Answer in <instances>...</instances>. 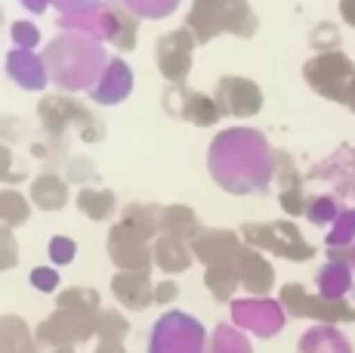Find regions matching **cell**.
<instances>
[{
    "label": "cell",
    "mask_w": 355,
    "mask_h": 353,
    "mask_svg": "<svg viewBox=\"0 0 355 353\" xmlns=\"http://www.w3.org/2000/svg\"><path fill=\"white\" fill-rule=\"evenodd\" d=\"M210 331L201 325V319L182 310H167L155 319L148 331L146 353H204L207 350Z\"/></svg>",
    "instance_id": "6da1fadb"
},
{
    "label": "cell",
    "mask_w": 355,
    "mask_h": 353,
    "mask_svg": "<svg viewBox=\"0 0 355 353\" xmlns=\"http://www.w3.org/2000/svg\"><path fill=\"white\" fill-rule=\"evenodd\" d=\"M102 310H78V307H56L44 322L34 329L40 347L50 350H74L96 338V319Z\"/></svg>",
    "instance_id": "7a4b0ae2"
},
{
    "label": "cell",
    "mask_w": 355,
    "mask_h": 353,
    "mask_svg": "<svg viewBox=\"0 0 355 353\" xmlns=\"http://www.w3.org/2000/svg\"><path fill=\"white\" fill-rule=\"evenodd\" d=\"M241 239L257 251H269L275 257L284 261H297L306 263L315 257V248L303 239L297 227L291 220H275V223H244L241 227Z\"/></svg>",
    "instance_id": "3957f363"
},
{
    "label": "cell",
    "mask_w": 355,
    "mask_h": 353,
    "mask_svg": "<svg viewBox=\"0 0 355 353\" xmlns=\"http://www.w3.org/2000/svg\"><path fill=\"white\" fill-rule=\"evenodd\" d=\"M278 301L293 319H312V322H327V325H352L355 322V307L346 301H327L322 295H312L306 285L288 282L278 291Z\"/></svg>",
    "instance_id": "277c9868"
},
{
    "label": "cell",
    "mask_w": 355,
    "mask_h": 353,
    "mask_svg": "<svg viewBox=\"0 0 355 353\" xmlns=\"http://www.w3.org/2000/svg\"><path fill=\"white\" fill-rule=\"evenodd\" d=\"M306 81H309L322 97L355 108V65L346 56H340V53H324V56L306 63Z\"/></svg>",
    "instance_id": "5b68a950"
},
{
    "label": "cell",
    "mask_w": 355,
    "mask_h": 353,
    "mask_svg": "<svg viewBox=\"0 0 355 353\" xmlns=\"http://www.w3.org/2000/svg\"><path fill=\"white\" fill-rule=\"evenodd\" d=\"M229 313H232V325H238L241 331L257 338H275L284 331V322H288V310L282 307V301H272V297H235L229 304Z\"/></svg>",
    "instance_id": "8992f818"
},
{
    "label": "cell",
    "mask_w": 355,
    "mask_h": 353,
    "mask_svg": "<svg viewBox=\"0 0 355 353\" xmlns=\"http://www.w3.org/2000/svg\"><path fill=\"white\" fill-rule=\"evenodd\" d=\"M108 257L121 273H152L155 251L127 223H114L108 233Z\"/></svg>",
    "instance_id": "52a82bcc"
},
{
    "label": "cell",
    "mask_w": 355,
    "mask_h": 353,
    "mask_svg": "<svg viewBox=\"0 0 355 353\" xmlns=\"http://www.w3.org/2000/svg\"><path fill=\"white\" fill-rule=\"evenodd\" d=\"M352 263L349 251H327V261L315 273V291L327 301H346V295L352 291Z\"/></svg>",
    "instance_id": "ba28073f"
},
{
    "label": "cell",
    "mask_w": 355,
    "mask_h": 353,
    "mask_svg": "<svg viewBox=\"0 0 355 353\" xmlns=\"http://www.w3.org/2000/svg\"><path fill=\"white\" fill-rule=\"evenodd\" d=\"M241 239L232 229H201V236L192 242V254L204 267H214V263H232L241 257Z\"/></svg>",
    "instance_id": "9c48e42d"
},
{
    "label": "cell",
    "mask_w": 355,
    "mask_h": 353,
    "mask_svg": "<svg viewBox=\"0 0 355 353\" xmlns=\"http://www.w3.org/2000/svg\"><path fill=\"white\" fill-rule=\"evenodd\" d=\"M238 273H241V285L248 288V295L254 297H269L272 285H275V270L263 257V251L244 245L241 257H238Z\"/></svg>",
    "instance_id": "30bf717a"
},
{
    "label": "cell",
    "mask_w": 355,
    "mask_h": 353,
    "mask_svg": "<svg viewBox=\"0 0 355 353\" xmlns=\"http://www.w3.org/2000/svg\"><path fill=\"white\" fill-rule=\"evenodd\" d=\"M112 295L121 307L127 310H146L155 304V282L148 273H114L112 279Z\"/></svg>",
    "instance_id": "8fae6325"
},
{
    "label": "cell",
    "mask_w": 355,
    "mask_h": 353,
    "mask_svg": "<svg viewBox=\"0 0 355 353\" xmlns=\"http://www.w3.org/2000/svg\"><path fill=\"white\" fill-rule=\"evenodd\" d=\"M195 40L189 38V31H173V35L161 38V50H158V63L164 69V78L182 84L189 74V53H192Z\"/></svg>",
    "instance_id": "7c38bea8"
},
{
    "label": "cell",
    "mask_w": 355,
    "mask_h": 353,
    "mask_svg": "<svg viewBox=\"0 0 355 353\" xmlns=\"http://www.w3.org/2000/svg\"><path fill=\"white\" fill-rule=\"evenodd\" d=\"M220 93V108L229 115H254L259 106H263V97H259V87L250 84V81L241 78H226L216 87Z\"/></svg>",
    "instance_id": "4fadbf2b"
},
{
    "label": "cell",
    "mask_w": 355,
    "mask_h": 353,
    "mask_svg": "<svg viewBox=\"0 0 355 353\" xmlns=\"http://www.w3.org/2000/svg\"><path fill=\"white\" fill-rule=\"evenodd\" d=\"M297 353H355V350L352 341L346 338V331H340V325L315 322L309 331L300 335Z\"/></svg>",
    "instance_id": "5bb4252c"
},
{
    "label": "cell",
    "mask_w": 355,
    "mask_h": 353,
    "mask_svg": "<svg viewBox=\"0 0 355 353\" xmlns=\"http://www.w3.org/2000/svg\"><path fill=\"white\" fill-rule=\"evenodd\" d=\"M152 251H155V267L164 270L167 276L186 273V270L192 267V261H195L192 245L182 242V239H176V236H158Z\"/></svg>",
    "instance_id": "9a60e30c"
},
{
    "label": "cell",
    "mask_w": 355,
    "mask_h": 353,
    "mask_svg": "<svg viewBox=\"0 0 355 353\" xmlns=\"http://www.w3.org/2000/svg\"><path fill=\"white\" fill-rule=\"evenodd\" d=\"M0 353H40L37 335L19 316L0 319Z\"/></svg>",
    "instance_id": "2e32d148"
},
{
    "label": "cell",
    "mask_w": 355,
    "mask_h": 353,
    "mask_svg": "<svg viewBox=\"0 0 355 353\" xmlns=\"http://www.w3.org/2000/svg\"><path fill=\"white\" fill-rule=\"evenodd\" d=\"M204 285H207V291L214 295V301L232 304V301H235L238 285H241L238 261H232V263H214V267H207V273H204Z\"/></svg>",
    "instance_id": "e0dca14e"
},
{
    "label": "cell",
    "mask_w": 355,
    "mask_h": 353,
    "mask_svg": "<svg viewBox=\"0 0 355 353\" xmlns=\"http://www.w3.org/2000/svg\"><path fill=\"white\" fill-rule=\"evenodd\" d=\"M161 233L164 236H176V239H182V242L192 245L198 236H201V223H198L192 208L170 205V208H164V214H161Z\"/></svg>",
    "instance_id": "ac0fdd59"
},
{
    "label": "cell",
    "mask_w": 355,
    "mask_h": 353,
    "mask_svg": "<svg viewBox=\"0 0 355 353\" xmlns=\"http://www.w3.org/2000/svg\"><path fill=\"white\" fill-rule=\"evenodd\" d=\"M204 353H254V344H250V335L241 331L232 322H220L214 325L207 338V350Z\"/></svg>",
    "instance_id": "d6986e66"
},
{
    "label": "cell",
    "mask_w": 355,
    "mask_h": 353,
    "mask_svg": "<svg viewBox=\"0 0 355 353\" xmlns=\"http://www.w3.org/2000/svg\"><path fill=\"white\" fill-rule=\"evenodd\" d=\"M161 214H164V208H158V205H127L121 223H127L136 236H142V239L148 242V239H158Z\"/></svg>",
    "instance_id": "ffe728a7"
},
{
    "label": "cell",
    "mask_w": 355,
    "mask_h": 353,
    "mask_svg": "<svg viewBox=\"0 0 355 353\" xmlns=\"http://www.w3.org/2000/svg\"><path fill=\"white\" fill-rule=\"evenodd\" d=\"M31 199L40 211H59V208H65V202H68V186L56 174H44L34 180Z\"/></svg>",
    "instance_id": "44dd1931"
},
{
    "label": "cell",
    "mask_w": 355,
    "mask_h": 353,
    "mask_svg": "<svg viewBox=\"0 0 355 353\" xmlns=\"http://www.w3.org/2000/svg\"><path fill=\"white\" fill-rule=\"evenodd\" d=\"M114 192L112 189H80L78 195V208L84 211L90 220H108V217L114 214Z\"/></svg>",
    "instance_id": "7402d4cb"
},
{
    "label": "cell",
    "mask_w": 355,
    "mask_h": 353,
    "mask_svg": "<svg viewBox=\"0 0 355 353\" xmlns=\"http://www.w3.org/2000/svg\"><path fill=\"white\" fill-rule=\"evenodd\" d=\"M355 245V208H343L331 223V233L324 239V251H349Z\"/></svg>",
    "instance_id": "603a6c76"
},
{
    "label": "cell",
    "mask_w": 355,
    "mask_h": 353,
    "mask_svg": "<svg viewBox=\"0 0 355 353\" xmlns=\"http://www.w3.org/2000/svg\"><path fill=\"white\" fill-rule=\"evenodd\" d=\"M130 335V322L124 313L114 307H102V313L96 319V338L99 341H112V344H124V338Z\"/></svg>",
    "instance_id": "cb8c5ba5"
},
{
    "label": "cell",
    "mask_w": 355,
    "mask_h": 353,
    "mask_svg": "<svg viewBox=\"0 0 355 353\" xmlns=\"http://www.w3.org/2000/svg\"><path fill=\"white\" fill-rule=\"evenodd\" d=\"M180 115H186L192 124H214V121H220V115H223V108L220 103H214L210 97H201V93H186V106H182V112Z\"/></svg>",
    "instance_id": "d4e9b609"
},
{
    "label": "cell",
    "mask_w": 355,
    "mask_h": 353,
    "mask_svg": "<svg viewBox=\"0 0 355 353\" xmlns=\"http://www.w3.org/2000/svg\"><path fill=\"white\" fill-rule=\"evenodd\" d=\"M130 84H133L130 69L118 59V63H112V81L105 87H96V99L99 103H118L130 93Z\"/></svg>",
    "instance_id": "484cf974"
},
{
    "label": "cell",
    "mask_w": 355,
    "mask_h": 353,
    "mask_svg": "<svg viewBox=\"0 0 355 353\" xmlns=\"http://www.w3.org/2000/svg\"><path fill=\"white\" fill-rule=\"evenodd\" d=\"M56 307H78V310H102V297L96 288H87V285H74L56 295Z\"/></svg>",
    "instance_id": "4316f807"
},
{
    "label": "cell",
    "mask_w": 355,
    "mask_h": 353,
    "mask_svg": "<svg viewBox=\"0 0 355 353\" xmlns=\"http://www.w3.org/2000/svg\"><path fill=\"white\" fill-rule=\"evenodd\" d=\"M31 208L28 202L22 199L19 192H12V189H6L3 195H0V217H3V227H22L25 220H28Z\"/></svg>",
    "instance_id": "83f0119b"
},
{
    "label": "cell",
    "mask_w": 355,
    "mask_h": 353,
    "mask_svg": "<svg viewBox=\"0 0 355 353\" xmlns=\"http://www.w3.org/2000/svg\"><path fill=\"white\" fill-rule=\"evenodd\" d=\"M340 211H343V208L337 205L334 195H315V199H309V205H306V220L315 223V227H331L340 217Z\"/></svg>",
    "instance_id": "f1b7e54d"
},
{
    "label": "cell",
    "mask_w": 355,
    "mask_h": 353,
    "mask_svg": "<svg viewBox=\"0 0 355 353\" xmlns=\"http://www.w3.org/2000/svg\"><path fill=\"white\" fill-rule=\"evenodd\" d=\"M46 254H50V261L56 267H65V263H71L78 257V242L68 239V236H53L50 245H46Z\"/></svg>",
    "instance_id": "f546056e"
},
{
    "label": "cell",
    "mask_w": 355,
    "mask_h": 353,
    "mask_svg": "<svg viewBox=\"0 0 355 353\" xmlns=\"http://www.w3.org/2000/svg\"><path fill=\"white\" fill-rule=\"evenodd\" d=\"M278 205H282V211L288 217H300V214H306L309 199L303 195V186H288L278 192Z\"/></svg>",
    "instance_id": "4dcf8cb0"
},
{
    "label": "cell",
    "mask_w": 355,
    "mask_h": 353,
    "mask_svg": "<svg viewBox=\"0 0 355 353\" xmlns=\"http://www.w3.org/2000/svg\"><path fill=\"white\" fill-rule=\"evenodd\" d=\"M28 279H31L34 288L44 291V295H50V291H56V288H59V273H56L53 267H34Z\"/></svg>",
    "instance_id": "1f68e13d"
},
{
    "label": "cell",
    "mask_w": 355,
    "mask_h": 353,
    "mask_svg": "<svg viewBox=\"0 0 355 353\" xmlns=\"http://www.w3.org/2000/svg\"><path fill=\"white\" fill-rule=\"evenodd\" d=\"M16 267V242H12L10 227L0 229V270H12Z\"/></svg>",
    "instance_id": "d6a6232c"
},
{
    "label": "cell",
    "mask_w": 355,
    "mask_h": 353,
    "mask_svg": "<svg viewBox=\"0 0 355 353\" xmlns=\"http://www.w3.org/2000/svg\"><path fill=\"white\" fill-rule=\"evenodd\" d=\"M176 297H180V285H176L173 279L155 285V304H158V307H167V304H173Z\"/></svg>",
    "instance_id": "836d02e7"
},
{
    "label": "cell",
    "mask_w": 355,
    "mask_h": 353,
    "mask_svg": "<svg viewBox=\"0 0 355 353\" xmlns=\"http://www.w3.org/2000/svg\"><path fill=\"white\" fill-rule=\"evenodd\" d=\"M12 38H16L19 47H25V50H28V47L37 44V28H31V25H25V22H16V25H12Z\"/></svg>",
    "instance_id": "e575fe53"
},
{
    "label": "cell",
    "mask_w": 355,
    "mask_h": 353,
    "mask_svg": "<svg viewBox=\"0 0 355 353\" xmlns=\"http://www.w3.org/2000/svg\"><path fill=\"white\" fill-rule=\"evenodd\" d=\"M322 40H327V47H337V31H334L331 25L315 28V31H312V47H318V50H322Z\"/></svg>",
    "instance_id": "d590c367"
},
{
    "label": "cell",
    "mask_w": 355,
    "mask_h": 353,
    "mask_svg": "<svg viewBox=\"0 0 355 353\" xmlns=\"http://www.w3.org/2000/svg\"><path fill=\"white\" fill-rule=\"evenodd\" d=\"M90 161H84V158H78V161H71L68 165V176H71L74 183H80V180H87V176H93V171H90Z\"/></svg>",
    "instance_id": "8d00e7d4"
},
{
    "label": "cell",
    "mask_w": 355,
    "mask_h": 353,
    "mask_svg": "<svg viewBox=\"0 0 355 353\" xmlns=\"http://www.w3.org/2000/svg\"><path fill=\"white\" fill-rule=\"evenodd\" d=\"M340 13H343V19L355 28V0H340Z\"/></svg>",
    "instance_id": "74e56055"
},
{
    "label": "cell",
    "mask_w": 355,
    "mask_h": 353,
    "mask_svg": "<svg viewBox=\"0 0 355 353\" xmlns=\"http://www.w3.org/2000/svg\"><path fill=\"white\" fill-rule=\"evenodd\" d=\"M93 353H127L124 350V344H112V341H99L96 344V350Z\"/></svg>",
    "instance_id": "f35d334b"
},
{
    "label": "cell",
    "mask_w": 355,
    "mask_h": 353,
    "mask_svg": "<svg viewBox=\"0 0 355 353\" xmlns=\"http://www.w3.org/2000/svg\"><path fill=\"white\" fill-rule=\"evenodd\" d=\"M22 3H28V6H31V10H34V13H40V10H44V6H46V3H44V0H22Z\"/></svg>",
    "instance_id": "ab89813d"
},
{
    "label": "cell",
    "mask_w": 355,
    "mask_h": 353,
    "mask_svg": "<svg viewBox=\"0 0 355 353\" xmlns=\"http://www.w3.org/2000/svg\"><path fill=\"white\" fill-rule=\"evenodd\" d=\"M349 263H352V270H355V245L349 248Z\"/></svg>",
    "instance_id": "60d3db41"
},
{
    "label": "cell",
    "mask_w": 355,
    "mask_h": 353,
    "mask_svg": "<svg viewBox=\"0 0 355 353\" xmlns=\"http://www.w3.org/2000/svg\"><path fill=\"white\" fill-rule=\"evenodd\" d=\"M53 353H74V350H53Z\"/></svg>",
    "instance_id": "b9f144b4"
}]
</instances>
